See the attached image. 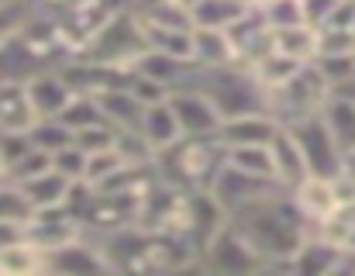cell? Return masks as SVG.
<instances>
[{"mask_svg": "<svg viewBox=\"0 0 355 276\" xmlns=\"http://www.w3.org/2000/svg\"><path fill=\"white\" fill-rule=\"evenodd\" d=\"M228 221L269 263V270H286V263L297 252V245L304 242V235H311L307 221L300 218V211L293 207V200L283 187H276L272 193H266L259 200H248L235 211H228Z\"/></svg>", "mask_w": 355, "mask_h": 276, "instance_id": "cell-1", "label": "cell"}, {"mask_svg": "<svg viewBox=\"0 0 355 276\" xmlns=\"http://www.w3.org/2000/svg\"><path fill=\"white\" fill-rule=\"evenodd\" d=\"M221 162H225V145L218 135L180 138L155 155V173L162 183H173L180 190H207Z\"/></svg>", "mask_w": 355, "mask_h": 276, "instance_id": "cell-2", "label": "cell"}, {"mask_svg": "<svg viewBox=\"0 0 355 276\" xmlns=\"http://www.w3.org/2000/svg\"><path fill=\"white\" fill-rule=\"evenodd\" d=\"M138 52H145V35H141V21L131 7L114 10L111 17H104V24L94 28V35L87 38L80 59L94 62V66H111V69H128Z\"/></svg>", "mask_w": 355, "mask_h": 276, "instance_id": "cell-3", "label": "cell"}, {"mask_svg": "<svg viewBox=\"0 0 355 276\" xmlns=\"http://www.w3.org/2000/svg\"><path fill=\"white\" fill-rule=\"evenodd\" d=\"M193 83L207 90L221 118L245 114V111H266V90L255 83V76L241 62L221 66V69H193Z\"/></svg>", "mask_w": 355, "mask_h": 276, "instance_id": "cell-4", "label": "cell"}, {"mask_svg": "<svg viewBox=\"0 0 355 276\" xmlns=\"http://www.w3.org/2000/svg\"><path fill=\"white\" fill-rule=\"evenodd\" d=\"M328 94H331V83L324 80V73L318 69V62H304L283 87H276L266 97V111L279 125H293L300 118L318 114Z\"/></svg>", "mask_w": 355, "mask_h": 276, "instance_id": "cell-5", "label": "cell"}, {"mask_svg": "<svg viewBox=\"0 0 355 276\" xmlns=\"http://www.w3.org/2000/svg\"><path fill=\"white\" fill-rule=\"evenodd\" d=\"M197 266L211 270V273H225V276H241V273H266L269 263L245 242V235L238 232L232 221H225L207 245L197 252Z\"/></svg>", "mask_w": 355, "mask_h": 276, "instance_id": "cell-6", "label": "cell"}, {"mask_svg": "<svg viewBox=\"0 0 355 276\" xmlns=\"http://www.w3.org/2000/svg\"><path fill=\"white\" fill-rule=\"evenodd\" d=\"M166 101H169V107H173V114H176V125H180L183 138L218 135V128H221L225 118H221L218 104L207 97V90H200V87L193 83V76H190V83L173 87V90L166 94Z\"/></svg>", "mask_w": 355, "mask_h": 276, "instance_id": "cell-7", "label": "cell"}, {"mask_svg": "<svg viewBox=\"0 0 355 276\" xmlns=\"http://www.w3.org/2000/svg\"><path fill=\"white\" fill-rule=\"evenodd\" d=\"M300 152H304V162H307V173L311 176H342V145L331 138V132L324 128L321 114H311V118H300L293 125H286Z\"/></svg>", "mask_w": 355, "mask_h": 276, "instance_id": "cell-8", "label": "cell"}, {"mask_svg": "<svg viewBox=\"0 0 355 276\" xmlns=\"http://www.w3.org/2000/svg\"><path fill=\"white\" fill-rule=\"evenodd\" d=\"M111 259L101 245V239L80 232L76 239L55 245L45 252V273H59V276H94V273H111Z\"/></svg>", "mask_w": 355, "mask_h": 276, "instance_id": "cell-9", "label": "cell"}, {"mask_svg": "<svg viewBox=\"0 0 355 276\" xmlns=\"http://www.w3.org/2000/svg\"><path fill=\"white\" fill-rule=\"evenodd\" d=\"M290 200H293V207L300 211V218L307 221V228L314 232L331 211H335V204L342 200L338 197V176L331 180V176H304V180H297L290 190Z\"/></svg>", "mask_w": 355, "mask_h": 276, "instance_id": "cell-10", "label": "cell"}, {"mask_svg": "<svg viewBox=\"0 0 355 276\" xmlns=\"http://www.w3.org/2000/svg\"><path fill=\"white\" fill-rule=\"evenodd\" d=\"M279 183H272V180H259V176H248V173H238L235 166H228V162H221V169L214 173V180H211V193H214V200L225 207V211H235L241 204H248V200H259V197H266V193H272ZM286 190V187H283Z\"/></svg>", "mask_w": 355, "mask_h": 276, "instance_id": "cell-11", "label": "cell"}, {"mask_svg": "<svg viewBox=\"0 0 355 276\" xmlns=\"http://www.w3.org/2000/svg\"><path fill=\"white\" fill-rule=\"evenodd\" d=\"M24 87H28V97H31V107H35L38 118H59L62 107L69 104V97L76 94L59 66L38 69L35 76L24 80Z\"/></svg>", "mask_w": 355, "mask_h": 276, "instance_id": "cell-12", "label": "cell"}, {"mask_svg": "<svg viewBox=\"0 0 355 276\" xmlns=\"http://www.w3.org/2000/svg\"><path fill=\"white\" fill-rule=\"evenodd\" d=\"M80 232L83 228H80L76 214L66 211L62 204L59 207H49V211H31V218H28V242H35L42 252H49V249L76 239Z\"/></svg>", "mask_w": 355, "mask_h": 276, "instance_id": "cell-13", "label": "cell"}, {"mask_svg": "<svg viewBox=\"0 0 355 276\" xmlns=\"http://www.w3.org/2000/svg\"><path fill=\"white\" fill-rule=\"evenodd\" d=\"M345 266H349V259H345L328 239H321L318 232L304 235V242L297 245V252H293L290 263H286V270H293V273H307V276L342 273Z\"/></svg>", "mask_w": 355, "mask_h": 276, "instance_id": "cell-14", "label": "cell"}, {"mask_svg": "<svg viewBox=\"0 0 355 276\" xmlns=\"http://www.w3.org/2000/svg\"><path fill=\"white\" fill-rule=\"evenodd\" d=\"M35 121L24 80H0V135H28Z\"/></svg>", "mask_w": 355, "mask_h": 276, "instance_id": "cell-15", "label": "cell"}, {"mask_svg": "<svg viewBox=\"0 0 355 276\" xmlns=\"http://www.w3.org/2000/svg\"><path fill=\"white\" fill-rule=\"evenodd\" d=\"M279 121L269 111H245V114H232L221 121L218 138L221 145H269V138L276 135Z\"/></svg>", "mask_w": 355, "mask_h": 276, "instance_id": "cell-16", "label": "cell"}, {"mask_svg": "<svg viewBox=\"0 0 355 276\" xmlns=\"http://www.w3.org/2000/svg\"><path fill=\"white\" fill-rule=\"evenodd\" d=\"M190 62L197 69H221V66H235V45L228 38V31L221 28H193V42H190Z\"/></svg>", "mask_w": 355, "mask_h": 276, "instance_id": "cell-17", "label": "cell"}, {"mask_svg": "<svg viewBox=\"0 0 355 276\" xmlns=\"http://www.w3.org/2000/svg\"><path fill=\"white\" fill-rule=\"evenodd\" d=\"M269 155H272V173H276V183L279 187H293L297 180L307 176V162H304V152L297 145L293 132L286 125L276 128V135L269 138Z\"/></svg>", "mask_w": 355, "mask_h": 276, "instance_id": "cell-18", "label": "cell"}, {"mask_svg": "<svg viewBox=\"0 0 355 276\" xmlns=\"http://www.w3.org/2000/svg\"><path fill=\"white\" fill-rule=\"evenodd\" d=\"M94 101L104 114V121L111 128H138V118H141V101L131 94L128 83H114V87H101L94 90Z\"/></svg>", "mask_w": 355, "mask_h": 276, "instance_id": "cell-19", "label": "cell"}, {"mask_svg": "<svg viewBox=\"0 0 355 276\" xmlns=\"http://www.w3.org/2000/svg\"><path fill=\"white\" fill-rule=\"evenodd\" d=\"M138 132H141L145 141L155 148V155H159L162 148H169L173 141H180V138H183L180 125H176V114H173V107H169V101H166V97H162V101H152V104H145V107H141Z\"/></svg>", "mask_w": 355, "mask_h": 276, "instance_id": "cell-20", "label": "cell"}, {"mask_svg": "<svg viewBox=\"0 0 355 276\" xmlns=\"http://www.w3.org/2000/svg\"><path fill=\"white\" fill-rule=\"evenodd\" d=\"M318 114H321L324 128L331 132V138L342 145V152L352 148L355 145V97L349 90H331L324 97V104H321Z\"/></svg>", "mask_w": 355, "mask_h": 276, "instance_id": "cell-21", "label": "cell"}, {"mask_svg": "<svg viewBox=\"0 0 355 276\" xmlns=\"http://www.w3.org/2000/svg\"><path fill=\"white\" fill-rule=\"evenodd\" d=\"M225 31H228V38H232V45H235V55L241 66H245L248 59H255L259 52L269 49V24H266V17H262L259 10H252V7L238 17L232 28H225Z\"/></svg>", "mask_w": 355, "mask_h": 276, "instance_id": "cell-22", "label": "cell"}, {"mask_svg": "<svg viewBox=\"0 0 355 276\" xmlns=\"http://www.w3.org/2000/svg\"><path fill=\"white\" fill-rule=\"evenodd\" d=\"M69 183H73V180H66L59 169L49 166L45 173H38V176H31V180H21L17 187H21V193H24V200H28L31 211H49V207L66 204Z\"/></svg>", "mask_w": 355, "mask_h": 276, "instance_id": "cell-23", "label": "cell"}, {"mask_svg": "<svg viewBox=\"0 0 355 276\" xmlns=\"http://www.w3.org/2000/svg\"><path fill=\"white\" fill-rule=\"evenodd\" d=\"M321 239H328L345 259H355V197L335 204V211L314 228Z\"/></svg>", "mask_w": 355, "mask_h": 276, "instance_id": "cell-24", "label": "cell"}, {"mask_svg": "<svg viewBox=\"0 0 355 276\" xmlns=\"http://www.w3.org/2000/svg\"><path fill=\"white\" fill-rule=\"evenodd\" d=\"M245 66H248V73L255 76V83L266 90V97H269V94H272L276 87H283L304 62H297V59H290V55H283V52H276V49L269 45L266 52H259V55L248 59Z\"/></svg>", "mask_w": 355, "mask_h": 276, "instance_id": "cell-25", "label": "cell"}, {"mask_svg": "<svg viewBox=\"0 0 355 276\" xmlns=\"http://www.w3.org/2000/svg\"><path fill=\"white\" fill-rule=\"evenodd\" d=\"M269 45L297 62H314L318 59V28L311 24H293V28H272Z\"/></svg>", "mask_w": 355, "mask_h": 276, "instance_id": "cell-26", "label": "cell"}, {"mask_svg": "<svg viewBox=\"0 0 355 276\" xmlns=\"http://www.w3.org/2000/svg\"><path fill=\"white\" fill-rule=\"evenodd\" d=\"M190 24L193 28H232L248 10L245 0H190Z\"/></svg>", "mask_w": 355, "mask_h": 276, "instance_id": "cell-27", "label": "cell"}, {"mask_svg": "<svg viewBox=\"0 0 355 276\" xmlns=\"http://www.w3.org/2000/svg\"><path fill=\"white\" fill-rule=\"evenodd\" d=\"M45 273V252L35 242H14L0 249V276H35Z\"/></svg>", "mask_w": 355, "mask_h": 276, "instance_id": "cell-28", "label": "cell"}, {"mask_svg": "<svg viewBox=\"0 0 355 276\" xmlns=\"http://www.w3.org/2000/svg\"><path fill=\"white\" fill-rule=\"evenodd\" d=\"M225 162L235 166L238 173H248V176H259V180H272L276 183L269 145H228L225 148Z\"/></svg>", "mask_w": 355, "mask_h": 276, "instance_id": "cell-29", "label": "cell"}, {"mask_svg": "<svg viewBox=\"0 0 355 276\" xmlns=\"http://www.w3.org/2000/svg\"><path fill=\"white\" fill-rule=\"evenodd\" d=\"M59 121H62L69 132H80V128H87V125H97V121H104V114H101V107H97L94 94H87V90H76V94L69 97V104L62 107Z\"/></svg>", "mask_w": 355, "mask_h": 276, "instance_id": "cell-30", "label": "cell"}, {"mask_svg": "<svg viewBox=\"0 0 355 276\" xmlns=\"http://www.w3.org/2000/svg\"><path fill=\"white\" fill-rule=\"evenodd\" d=\"M128 162L121 159V152L111 145V148H101V152H90L87 155V169H83V180L94 187V190H101L107 180H114L121 169H124Z\"/></svg>", "mask_w": 355, "mask_h": 276, "instance_id": "cell-31", "label": "cell"}, {"mask_svg": "<svg viewBox=\"0 0 355 276\" xmlns=\"http://www.w3.org/2000/svg\"><path fill=\"white\" fill-rule=\"evenodd\" d=\"M28 141L35 145V148H42V152H59L62 145H69L73 141V132L59 121V118H38L35 125H31V132H28Z\"/></svg>", "mask_w": 355, "mask_h": 276, "instance_id": "cell-32", "label": "cell"}, {"mask_svg": "<svg viewBox=\"0 0 355 276\" xmlns=\"http://www.w3.org/2000/svg\"><path fill=\"white\" fill-rule=\"evenodd\" d=\"M49 166H52V155L42 152V148H35V145H28L17 159H10V173H7V180H10V183H21V180H31V176L45 173Z\"/></svg>", "mask_w": 355, "mask_h": 276, "instance_id": "cell-33", "label": "cell"}, {"mask_svg": "<svg viewBox=\"0 0 355 276\" xmlns=\"http://www.w3.org/2000/svg\"><path fill=\"white\" fill-rule=\"evenodd\" d=\"M259 14L266 17L269 31H272V28H293V24H307V21H304V7H300V0H269L266 7H259Z\"/></svg>", "mask_w": 355, "mask_h": 276, "instance_id": "cell-34", "label": "cell"}, {"mask_svg": "<svg viewBox=\"0 0 355 276\" xmlns=\"http://www.w3.org/2000/svg\"><path fill=\"white\" fill-rule=\"evenodd\" d=\"M31 14H35V7L28 0H0V45L7 38H14L28 24Z\"/></svg>", "mask_w": 355, "mask_h": 276, "instance_id": "cell-35", "label": "cell"}, {"mask_svg": "<svg viewBox=\"0 0 355 276\" xmlns=\"http://www.w3.org/2000/svg\"><path fill=\"white\" fill-rule=\"evenodd\" d=\"M114 135H118V128H111L107 121H97V125H87V128L73 132V145H80V148L90 155V152L111 148V145H114Z\"/></svg>", "mask_w": 355, "mask_h": 276, "instance_id": "cell-36", "label": "cell"}, {"mask_svg": "<svg viewBox=\"0 0 355 276\" xmlns=\"http://www.w3.org/2000/svg\"><path fill=\"white\" fill-rule=\"evenodd\" d=\"M7 218L28 221L31 218V207H28V200H24V193H21L17 183L0 180V221H7Z\"/></svg>", "mask_w": 355, "mask_h": 276, "instance_id": "cell-37", "label": "cell"}, {"mask_svg": "<svg viewBox=\"0 0 355 276\" xmlns=\"http://www.w3.org/2000/svg\"><path fill=\"white\" fill-rule=\"evenodd\" d=\"M52 169H59L66 180H83V169H87V152L80 145H62L59 152H52Z\"/></svg>", "mask_w": 355, "mask_h": 276, "instance_id": "cell-38", "label": "cell"}, {"mask_svg": "<svg viewBox=\"0 0 355 276\" xmlns=\"http://www.w3.org/2000/svg\"><path fill=\"white\" fill-rule=\"evenodd\" d=\"M300 7H304V21L311 28H324V21L335 14L338 0H300Z\"/></svg>", "mask_w": 355, "mask_h": 276, "instance_id": "cell-39", "label": "cell"}, {"mask_svg": "<svg viewBox=\"0 0 355 276\" xmlns=\"http://www.w3.org/2000/svg\"><path fill=\"white\" fill-rule=\"evenodd\" d=\"M24 239H28V221H17V218L0 221V249H7L14 242H24Z\"/></svg>", "mask_w": 355, "mask_h": 276, "instance_id": "cell-40", "label": "cell"}, {"mask_svg": "<svg viewBox=\"0 0 355 276\" xmlns=\"http://www.w3.org/2000/svg\"><path fill=\"white\" fill-rule=\"evenodd\" d=\"M342 176H349V180H355V145H352V148H345V152H342Z\"/></svg>", "mask_w": 355, "mask_h": 276, "instance_id": "cell-41", "label": "cell"}, {"mask_svg": "<svg viewBox=\"0 0 355 276\" xmlns=\"http://www.w3.org/2000/svg\"><path fill=\"white\" fill-rule=\"evenodd\" d=\"M7 173H10V159H7V152H3V141H0V180H7Z\"/></svg>", "mask_w": 355, "mask_h": 276, "instance_id": "cell-42", "label": "cell"}, {"mask_svg": "<svg viewBox=\"0 0 355 276\" xmlns=\"http://www.w3.org/2000/svg\"><path fill=\"white\" fill-rule=\"evenodd\" d=\"M269 0H245V7H252V10H259V7H266Z\"/></svg>", "mask_w": 355, "mask_h": 276, "instance_id": "cell-43", "label": "cell"}, {"mask_svg": "<svg viewBox=\"0 0 355 276\" xmlns=\"http://www.w3.org/2000/svg\"><path fill=\"white\" fill-rule=\"evenodd\" d=\"M338 90H349V94H352V97H355V80H352V83H349V87H338Z\"/></svg>", "mask_w": 355, "mask_h": 276, "instance_id": "cell-44", "label": "cell"}]
</instances>
